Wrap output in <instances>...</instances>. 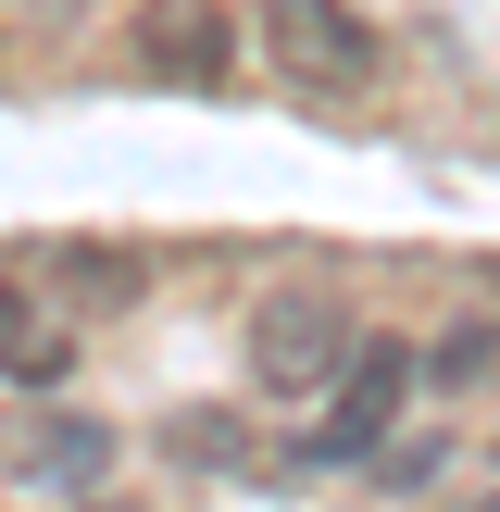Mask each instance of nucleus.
<instances>
[{
	"mask_svg": "<svg viewBox=\"0 0 500 512\" xmlns=\"http://www.w3.org/2000/svg\"><path fill=\"white\" fill-rule=\"evenodd\" d=\"M238 350H250V388H263V400H313V388L350 375L363 338H350V300H325V288H263Z\"/></svg>",
	"mask_w": 500,
	"mask_h": 512,
	"instance_id": "f257e3e1",
	"label": "nucleus"
},
{
	"mask_svg": "<svg viewBox=\"0 0 500 512\" xmlns=\"http://www.w3.org/2000/svg\"><path fill=\"white\" fill-rule=\"evenodd\" d=\"M250 38H263V63L288 75L300 100H350V88H375V25L350 13V0H263L250 13Z\"/></svg>",
	"mask_w": 500,
	"mask_h": 512,
	"instance_id": "f03ea898",
	"label": "nucleus"
},
{
	"mask_svg": "<svg viewBox=\"0 0 500 512\" xmlns=\"http://www.w3.org/2000/svg\"><path fill=\"white\" fill-rule=\"evenodd\" d=\"M400 400H413V350H350V388H338V413H325V438H313V463H375V450L400 438Z\"/></svg>",
	"mask_w": 500,
	"mask_h": 512,
	"instance_id": "7ed1b4c3",
	"label": "nucleus"
},
{
	"mask_svg": "<svg viewBox=\"0 0 500 512\" xmlns=\"http://www.w3.org/2000/svg\"><path fill=\"white\" fill-rule=\"evenodd\" d=\"M0 475H13V488H100V475H113V425L25 413V425H0Z\"/></svg>",
	"mask_w": 500,
	"mask_h": 512,
	"instance_id": "20e7f679",
	"label": "nucleus"
},
{
	"mask_svg": "<svg viewBox=\"0 0 500 512\" xmlns=\"http://www.w3.org/2000/svg\"><path fill=\"white\" fill-rule=\"evenodd\" d=\"M0 375L13 388H63L75 375V313L50 300V275H0Z\"/></svg>",
	"mask_w": 500,
	"mask_h": 512,
	"instance_id": "39448f33",
	"label": "nucleus"
},
{
	"mask_svg": "<svg viewBox=\"0 0 500 512\" xmlns=\"http://www.w3.org/2000/svg\"><path fill=\"white\" fill-rule=\"evenodd\" d=\"M138 63L163 75V88H213L225 75V13L213 0H150L138 13Z\"/></svg>",
	"mask_w": 500,
	"mask_h": 512,
	"instance_id": "423d86ee",
	"label": "nucleus"
},
{
	"mask_svg": "<svg viewBox=\"0 0 500 512\" xmlns=\"http://www.w3.org/2000/svg\"><path fill=\"white\" fill-rule=\"evenodd\" d=\"M50 300L63 313H125V300H150V263L138 250H100V238H75V250H50Z\"/></svg>",
	"mask_w": 500,
	"mask_h": 512,
	"instance_id": "0eeeda50",
	"label": "nucleus"
},
{
	"mask_svg": "<svg viewBox=\"0 0 500 512\" xmlns=\"http://www.w3.org/2000/svg\"><path fill=\"white\" fill-rule=\"evenodd\" d=\"M413 375H438V388H488V375H500V325H450Z\"/></svg>",
	"mask_w": 500,
	"mask_h": 512,
	"instance_id": "6e6552de",
	"label": "nucleus"
},
{
	"mask_svg": "<svg viewBox=\"0 0 500 512\" xmlns=\"http://www.w3.org/2000/svg\"><path fill=\"white\" fill-rule=\"evenodd\" d=\"M100 512H125V500H100Z\"/></svg>",
	"mask_w": 500,
	"mask_h": 512,
	"instance_id": "1a4fd4ad",
	"label": "nucleus"
},
{
	"mask_svg": "<svg viewBox=\"0 0 500 512\" xmlns=\"http://www.w3.org/2000/svg\"><path fill=\"white\" fill-rule=\"evenodd\" d=\"M475 512H500V500H475Z\"/></svg>",
	"mask_w": 500,
	"mask_h": 512,
	"instance_id": "9d476101",
	"label": "nucleus"
}]
</instances>
